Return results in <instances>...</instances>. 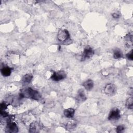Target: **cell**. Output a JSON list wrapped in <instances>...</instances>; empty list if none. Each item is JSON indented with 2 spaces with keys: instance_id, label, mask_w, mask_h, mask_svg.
Segmentation results:
<instances>
[{
  "instance_id": "obj_1",
  "label": "cell",
  "mask_w": 133,
  "mask_h": 133,
  "mask_svg": "<svg viewBox=\"0 0 133 133\" xmlns=\"http://www.w3.org/2000/svg\"><path fill=\"white\" fill-rule=\"evenodd\" d=\"M19 95L22 99L27 98L35 100H39L42 98V96L37 91L30 87L22 89Z\"/></svg>"
},
{
  "instance_id": "obj_2",
  "label": "cell",
  "mask_w": 133,
  "mask_h": 133,
  "mask_svg": "<svg viewBox=\"0 0 133 133\" xmlns=\"http://www.w3.org/2000/svg\"><path fill=\"white\" fill-rule=\"evenodd\" d=\"M58 40L61 42H64L70 38V33L66 29H60L57 34Z\"/></svg>"
},
{
  "instance_id": "obj_3",
  "label": "cell",
  "mask_w": 133,
  "mask_h": 133,
  "mask_svg": "<svg viewBox=\"0 0 133 133\" xmlns=\"http://www.w3.org/2000/svg\"><path fill=\"white\" fill-rule=\"evenodd\" d=\"M94 54L93 49L89 46H87L84 49L81 55V61H84L87 59H89Z\"/></svg>"
},
{
  "instance_id": "obj_4",
  "label": "cell",
  "mask_w": 133,
  "mask_h": 133,
  "mask_svg": "<svg viewBox=\"0 0 133 133\" xmlns=\"http://www.w3.org/2000/svg\"><path fill=\"white\" fill-rule=\"evenodd\" d=\"M104 91L106 95L108 96H113L116 93V88L114 84L112 83H108L105 85Z\"/></svg>"
},
{
  "instance_id": "obj_5",
  "label": "cell",
  "mask_w": 133,
  "mask_h": 133,
  "mask_svg": "<svg viewBox=\"0 0 133 133\" xmlns=\"http://www.w3.org/2000/svg\"><path fill=\"white\" fill-rule=\"evenodd\" d=\"M66 77V74L63 71H59L57 72H55L50 78L52 81H59L63 79Z\"/></svg>"
},
{
  "instance_id": "obj_6",
  "label": "cell",
  "mask_w": 133,
  "mask_h": 133,
  "mask_svg": "<svg viewBox=\"0 0 133 133\" xmlns=\"http://www.w3.org/2000/svg\"><path fill=\"white\" fill-rule=\"evenodd\" d=\"M18 131V128L16 124L14 122H9L7 123L5 132L8 133H16Z\"/></svg>"
},
{
  "instance_id": "obj_7",
  "label": "cell",
  "mask_w": 133,
  "mask_h": 133,
  "mask_svg": "<svg viewBox=\"0 0 133 133\" xmlns=\"http://www.w3.org/2000/svg\"><path fill=\"white\" fill-rule=\"evenodd\" d=\"M120 117V111L117 108H114L112 110L108 115V119L109 120H117Z\"/></svg>"
},
{
  "instance_id": "obj_8",
  "label": "cell",
  "mask_w": 133,
  "mask_h": 133,
  "mask_svg": "<svg viewBox=\"0 0 133 133\" xmlns=\"http://www.w3.org/2000/svg\"><path fill=\"white\" fill-rule=\"evenodd\" d=\"M87 99V97L86 96L85 91L84 89H80L78 90L76 97V100L78 102H83L85 101Z\"/></svg>"
},
{
  "instance_id": "obj_9",
  "label": "cell",
  "mask_w": 133,
  "mask_h": 133,
  "mask_svg": "<svg viewBox=\"0 0 133 133\" xmlns=\"http://www.w3.org/2000/svg\"><path fill=\"white\" fill-rule=\"evenodd\" d=\"M12 68H9L8 66H4L1 69V72L2 75L4 77H7L10 75L11 73Z\"/></svg>"
},
{
  "instance_id": "obj_10",
  "label": "cell",
  "mask_w": 133,
  "mask_h": 133,
  "mask_svg": "<svg viewBox=\"0 0 133 133\" xmlns=\"http://www.w3.org/2000/svg\"><path fill=\"white\" fill-rule=\"evenodd\" d=\"M94 82L90 79H88L83 83V86L87 90H91L94 87Z\"/></svg>"
},
{
  "instance_id": "obj_11",
  "label": "cell",
  "mask_w": 133,
  "mask_h": 133,
  "mask_svg": "<svg viewBox=\"0 0 133 133\" xmlns=\"http://www.w3.org/2000/svg\"><path fill=\"white\" fill-rule=\"evenodd\" d=\"M75 113V110L73 108H69L67 109H65L63 111L64 115L69 118H72L74 116Z\"/></svg>"
},
{
  "instance_id": "obj_12",
  "label": "cell",
  "mask_w": 133,
  "mask_h": 133,
  "mask_svg": "<svg viewBox=\"0 0 133 133\" xmlns=\"http://www.w3.org/2000/svg\"><path fill=\"white\" fill-rule=\"evenodd\" d=\"M33 79V75L31 74H26L24 75L22 79V82L23 84L26 85L30 84Z\"/></svg>"
},
{
  "instance_id": "obj_13",
  "label": "cell",
  "mask_w": 133,
  "mask_h": 133,
  "mask_svg": "<svg viewBox=\"0 0 133 133\" xmlns=\"http://www.w3.org/2000/svg\"><path fill=\"white\" fill-rule=\"evenodd\" d=\"M125 39H126V45L128 47H129L132 45V34L131 33L127 34L125 37Z\"/></svg>"
},
{
  "instance_id": "obj_14",
  "label": "cell",
  "mask_w": 133,
  "mask_h": 133,
  "mask_svg": "<svg viewBox=\"0 0 133 133\" xmlns=\"http://www.w3.org/2000/svg\"><path fill=\"white\" fill-rule=\"evenodd\" d=\"M123 56V52H122V51L119 49H116L114 51V54H113V57L114 58V59H119L122 58Z\"/></svg>"
},
{
  "instance_id": "obj_15",
  "label": "cell",
  "mask_w": 133,
  "mask_h": 133,
  "mask_svg": "<svg viewBox=\"0 0 133 133\" xmlns=\"http://www.w3.org/2000/svg\"><path fill=\"white\" fill-rule=\"evenodd\" d=\"M21 99H22V98L20 97L19 95L18 96L14 97V98H12V99L11 104L14 106H17V105H19L20 103Z\"/></svg>"
},
{
  "instance_id": "obj_16",
  "label": "cell",
  "mask_w": 133,
  "mask_h": 133,
  "mask_svg": "<svg viewBox=\"0 0 133 133\" xmlns=\"http://www.w3.org/2000/svg\"><path fill=\"white\" fill-rule=\"evenodd\" d=\"M126 105L128 109H132L133 108V98L132 96L127 100L126 102Z\"/></svg>"
},
{
  "instance_id": "obj_17",
  "label": "cell",
  "mask_w": 133,
  "mask_h": 133,
  "mask_svg": "<svg viewBox=\"0 0 133 133\" xmlns=\"http://www.w3.org/2000/svg\"><path fill=\"white\" fill-rule=\"evenodd\" d=\"M76 126V124L73 121L69 122L66 125V129L67 130H71L74 128Z\"/></svg>"
},
{
  "instance_id": "obj_18",
  "label": "cell",
  "mask_w": 133,
  "mask_h": 133,
  "mask_svg": "<svg viewBox=\"0 0 133 133\" xmlns=\"http://www.w3.org/2000/svg\"><path fill=\"white\" fill-rule=\"evenodd\" d=\"M36 124L35 123H32L30 124V128H29V132H34L36 131Z\"/></svg>"
},
{
  "instance_id": "obj_19",
  "label": "cell",
  "mask_w": 133,
  "mask_h": 133,
  "mask_svg": "<svg viewBox=\"0 0 133 133\" xmlns=\"http://www.w3.org/2000/svg\"><path fill=\"white\" fill-rule=\"evenodd\" d=\"M126 57L129 60H133V50H131L130 51H129L126 54Z\"/></svg>"
},
{
  "instance_id": "obj_20",
  "label": "cell",
  "mask_w": 133,
  "mask_h": 133,
  "mask_svg": "<svg viewBox=\"0 0 133 133\" xmlns=\"http://www.w3.org/2000/svg\"><path fill=\"white\" fill-rule=\"evenodd\" d=\"M125 129V128L123 125H119L116 127V130L117 132H122L124 131Z\"/></svg>"
},
{
  "instance_id": "obj_21",
  "label": "cell",
  "mask_w": 133,
  "mask_h": 133,
  "mask_svg": "<svg viewBox=\"0 0 133 133\" xmlns=\"http://www.w3.org/2000/svg\"><path fill=\"white\" fill-rule=\"evenodd\" d=\"M7 104L3 102L1 104V110H5L7 108Z\"/></svg>"
},
{
  "instance_id": "obj_22",
  "label": "cell",
  "mask_w": 133,
  "mask_h": 133,
  "mask_svg": "<svg viewBox=\"0 0 133 133\" xmlns=\"http://www.w3.org/2000/svg\"><path fill=\"white\" fill-rule=\"evenodd\" d=\"M112 16L113 18L114 19H117V18H119V15L116 12H114L113 14H112Z\"/></svg>"
},
{
  "instance_id": "obj_23",
  "label": "cell",
  "mask_w": 133,
  "mask_h": 133,
  "mask_svg": "<svg viewBox=\"0 0 133 133\" xmlns=\"http://www.w3.org/2000/svg\"><path fill=\"white\" fill-rule=\"evenodd\" d=\"M132 88H130V89L129 90V94L130 95V96H132Z\"/></svg>"
}]
</instances>
